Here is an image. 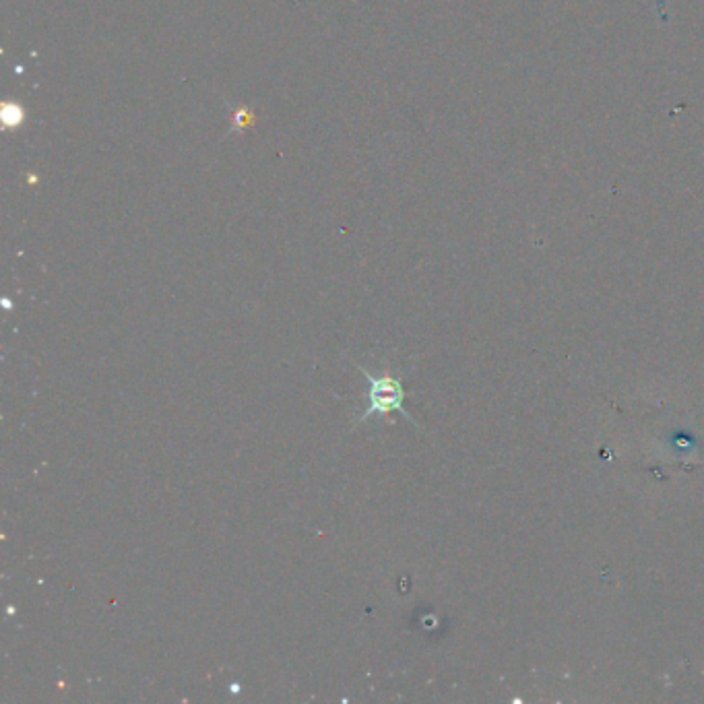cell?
I'll list each match as a JSON object with an SVG mask.
<instances>
[{"label": "cell", "instance_id": "6da1fadb", "mask_svg": "<svg viewBox=\"0 0 704 704\" xmlns=\"http://www.w3.org/2000/svg\"><path fill=\"white\" fill-rule=\"evenodd\" d=\"M360 372L364 374V378L370 382V407L362 413V418L360 422L368 420L370 415L374 413H391V411H399L403 413L407 420H413L411 415L405 411L403 407V399H405V391H403V384L397 376H391V374H372L368 372L364 366H358Z\"/></svg>", "mask_w": 704, "mask_h": 704}]
</instances>
